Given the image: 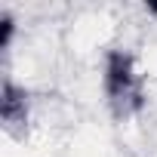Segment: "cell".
Returning <instances> with one entry per match:
<instances>
[{"label": "cell", "instance_id": "6da1fadb", "mask_svg": "<svg viewBox=\"0 0 157 157\" xmlns=\"http://www.w3.org/2000/svg\"><path fill=\"white\" fill-rule=\"evenodd\" d=\"M105 96L117 117H126L142 108V86L132 68V56L123 49H111L105 59Z\"/></svg>", "mask_w": 157, "mask_h": 157}, {"label": "cell", "instance_id": "7a4b0ae2", "mask_svg": "<svg viewBox=\"0 0 157 157\" xmlns=\"http://www.w3.org/2000/svg\"><path fill=\"white\" fill-rule=\"evenodd\" d=\"M0 120L10 129H22L28 123V93L10 80L0 90Z\"/></svg>", "mask_w": 157, "mask_h": 157}, {"label": "cell", "instance_id": "3957f363", "mask_svg": "<svg viewBox=\"0 0 157 157\" xmlns=\"http://www.w3.org/2000/svg\"><path fill=\"white\" fill-rule=\"evenodd\" d=\"M13 31H16V22L13 16H0V49H6L10 40H13Z\"/></svg>", "mask_w": 157, "mask_h": 157}, {"label": "cell", "instance_id": "277c9868", "mask_svg": "<svg viewBox=\"0 0 157 157\" xmlns=\"http://www.w3.org/2000/svg\"><path fill=\"white\" fill-rule=\"evenodd\" d=\"M148 13H151V16H157V0H151V3H148Z\"/></svg>", "mask_w": 157, "mask_h": 157}]
</instances>
